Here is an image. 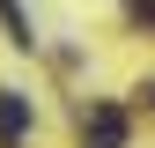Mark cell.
I'll use <instances>...</instances> for the list:
<instances>
[{
  "instance_id": "1",
  "label": "cell",
  "mask_w": 155,
  "mask_h": 148,
  "mask_svg": "<svg viewBox=\"0 0 155 148\" xmlns=\"http://www.w3.org/2000/svg\"><path fill=\"white\" fill-rule=\"evenodd\" d=\"M30 141V96L0 89V148H22Z\"/></svg>"
},
{
  "instance_id": "2",
  "label": "cell",
  "mask_w": 155,
  "mask_h": 148,
  "mask_svg": "<svg viewBox=\"0 0 155 148\" xmlns=\"http://www.w3.org/2000/svg\"><path fill=\"white\" fill-rule=\"evenodd\" d=\"M89 141H96V148H118V141H126V111H118V104H96V111H89Z\"/></svg>"
},
{
  "instance_id": "3",
  "label": "cell",
  "mask_w": 155,
  "mask_h": 148,
  "mask_svg": "<svg viewBox=\"0 0 155 148\" xmlns=\"http://www.w3.org/2000/svg\"><path fill=\"white\" fill-rule=\"evenodd\" d=\"M126 15L133 22H155V0H126Z\"/></svg>"
},
{
  "instance_id": "4",
  "label": "cell",
  "mask_w": 155,
  "mask_h": 148,
  "mask_svg": "<svg viewBox=\"0 0 155 148\" xmlns=\"http://www.w3.org/2000/svg\"><path fill=\"white\" fill-rule=\"evenodd\" d=\"M140 96H148V104H155V82H148V89H140Z\"/></svg>"
}]
</instances>
